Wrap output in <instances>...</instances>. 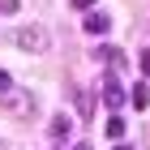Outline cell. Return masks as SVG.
<instances>
[{
  "instance_id": "obj_1",
  "label": "cell",
  "mask_w": 150,
  "mask_h": 150,
  "mask_svg": "<svg viewBox=\"0 0 150 150\" xmlns=\"http://www.w3.org/2000/svg\"><path fill=\"white\" fill-rule=\"evenodd\" d=\"M13 43L22 47V52H30V56H39V52H47V47H52V35H47V26L30 22V26H22V30L13 35Z\"/></svg>"
},
{
  "instance_id": "obj_2",
  "label": "cell",
  "mask_w": 150,
  "mask_h": 150,
  "mask_svg": "<svg viewBox=\"0 0 150 150\" xmlns=\"http://www.w3.org/2000/svg\"><path fill=\"white\" fill-rule=\"evenodd\" d=\"M103 103L112 107V112H120V107H125V86H120L116 77H107V86H103Z\"/></svg>"
},
{
  "instance_id": "obj_3",
  "label": "cell",
  "mask_w": 150,
  "mask_h": 150,
  "mask_svg": "<svg viewBox=\"0 0 150 150\" xmlns=\"http://www.w3.org/2000/svg\"><path fill=\"white\" fill-rule=\"evenodd\" d=\"M107 30H112L107 13H86V35H107Z\"/></svg>"
},
{
  "instance_id": "obj_4",
  "label": "cell",
  "mask_w": 150,
  "mask_h": 150,
  "mask_svg": "<svg viewBox=\"0 0 150 150\" xmlns=\"http://www.w3.org/2000/svg\"><path fill=\"white\" fill-rule=\"evenodd\" d=\"M133 107H137V112H146V107H150V86H146V81L133 86Z\"/></svg>"
},
{
  "instance_id": "obj_5",
  "label": "cell",
  "mask_w": 150,
  "mask_h": 150,
  "mask_svg": "<svg viewBox=\"0 0 150 150\" xmlns=\"http://www.w3.org/2000/svg\"><path fill=\"white\" fill-rule=\"evenodd\" d=\"M13 112H17V116H26V112H30V107H35V99H30V94H13Z\"/></svg>"
},
{
  "instance_id": "obj_6",
  "label": "cell",
  "mask_w": 150,
  "mask_h": 150,
  "mask_svg": "<svg viewBox=\"0 0 150 150\" xmlns=\"http://www.w3.org/2000/svg\"><path fill=\"white\" fill-rule=\"evenodd\" d=\"M69 116H56V120H52V137H69Z\"/></svg>"
},
{
  "instance_id": "obj_7",
  "label": "cell",
  "mask_w": 150,
  "mask_h": 150,
  "mask_svg": "<svg viewBox=\"0 0 150 150\" xmlns=\"http://www.w3.org/2000/svg\"><path fill=\"white\" fill-rule=\"evenodd\" d=\"M107 137H125V116H112L107 120Z\"/></svg>"
},
{
  "instance_id": "obj_8",
  "label": "cell",
  "mask_w": 150,
  "mask_h": 150,
  "mask_svg": "<svg viewBox=\"0 0 150 150\" xmlns=\"http://www.w3.org/2000/svg\"><path fill=\"white\" fill-rule=\"evenodd\" d=\"M0 13H4V17H13V13H17V0H0Z\"/></svg>"
},
{
  "instance_id": "obj_9",
  "label": "cell",
  "mask_w": 150,
  "mask_h": 150,
  "mask_svg": "<svg viewBox=\"0 0 150 150\" xmlns=\"http://www.w3.org/2000/svg\"><path fill=\"white\" fill-rule=\"evenodd\" d=\"M9 90H13V77H9L4 69H0V94H9Z\"/></svg>"
},
{
  "instance_id": "obj_10",
  "label": "cell",
  "mask_w": 150,
  "mask_h": 150,
  "mask_svg": "<svg viewBox=\"0 0 150 150\" xmlns=\"http://www.w3.org/2000/svg\"><path fill=\"white\" fill-rule=\"evenodd\" d=\"M73 9H81V13H90V9H94V0H73Z\"/></svg>"
},
{
  "instance_id": "obj_11",
  "label": "cell",
  "mask_w": 150,
  "mask_h": 150,
  "mask_svg": "<svg viewBox=\"0 0 150 150\" xmlns=\"http://www.w3.org/2000/svg\"><path fill=\"white\" fill-rule=\"evenodd\" d=\"M142 73H150V47L142 52Z\"/></svg>"
},
{
  "instance_id": "obj_12",
  "label": "cell",
  "mask_w": 150,
  "mask_h": 150,
  "mask_svg": "<svg viewBox=\"0 0 150 150\" xmlns=\"http://www.w3.org/2000/svg\"><path fill=\"white\" fill-rule=\"evenodd\" d=\"M116 150H133V146H116Z\"/></svg>"
},
{
  "instance_id": "obj_13",
  "label": "cell",
  "mask_w": 150,
  "mask_h": 150,
  "mask_svg": "<svg viewBox=\"0 0 150 150\" xmlns=\"http://www.w3.org/2000/svg\"><path fill=\"white\" fill-rule=\"evenodd\" d=\"M77 150H86V146H77Z\"/></svg>"
}]
</instances>
